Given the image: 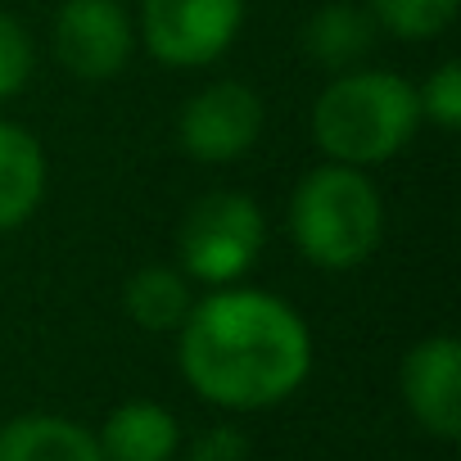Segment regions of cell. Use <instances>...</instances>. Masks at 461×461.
<instances>
[{
	"label": "cell",
	"instance_id": "1",
	"mask_svg": "<svg viewBox=\"0 0 461 461\" xmlns=\"http://www.w3.org/2000/svg\"><path fill=\"white\" fill-rule=\"evenodd\" d=\"M185 384L221 411H267L312 371L308 321L276 294L221 285L190 303L176 330Z\"/></svg>",
	"mask_w": 461,
	"mask_h": 461
},
{
	"label": "cell",
	"instance_id": "2",
	"mask_svg": "<svg viewBox=\"0 0 461 461\" xmlns=\"http://www.w3.org/2000/svg\"><path fill=\"white\" fill-rule=\"evenodd\" d=\"M420 127L416 86L384 68H348L312 104V140L330 163L375 167L398 158Z\"/></svg>",
	"mask_w": 461,
	"mask_h": 461
},
{
	"label": "cell",
	"instance_id": "3",
	"mask_svg": "<svg viewBox=\"0 0 461 461\" xmlns=\"http://www.w3.org/2000/svg\"><path fill=\"white\" fill-rule=\"evenodd\" d=\"M294 249L321 272L362 267L384 240V199L362 167L321 163L290 194Z\"/></svg>",
	"mask_w": 461,
	"mask_h": 461
},
{
	"label": "cell",
	"instance_id": "4",
	"mask_svg": "<svg viewBox=\"0 0 461 461\" xmlns=\"http://www.w3.org/2000/svg\"><path fill=\"white\" fill-rule=\"evenodd\" d=\"M267 245V217L245 190L199 194L176 226L181 276L208 290L240 285Z\"/></svg>",
	"mask_w": 461,
	"mask_h": 461
},
{
	"label": "cell",
	"instance_id": "5",
	"mask_svg": "<svg viewBox=\"0 0 461 461\" xmlns=\"http://www.w3.org/2000/svg\"><path fill=\"white\" fill-rule=\"evenodd\" d=\"M245 0H140V41L167 68H208L240 37Z\"/></svg>",
	"mask_w": 461,
	"mask_h": 461
},
{
	"label": "cell",
	"instance_id": "6",
	"mask_svg": "<svg viewBox=\"0 0 461 461\" xmlns=\"http://www.w3.org/2000/svg\"><path fill=\"white\" fill-rule=\"evenodd\" d=\"M176 136L194 163H208V167L236 163L263 136V95L236 77L208 82L203 91H194L185 100Z\"/></svg>",
	"mask_w": 461,
	"mask_h": 461
},
{
	"label": "cell",
	"instance_id": "7",
	"mask_svg": "<svg viewBox=\"0 0 461 461\" xmlns=\"http://www.w3.org/2000/svg\"><path fill=\"white\" fill-rule=\"evenodd\" d=\"M50 37H55V59L77 82L118 77L136 46V28L122 0H64Z\"/></svg>",
	"mask_w": 461,
	"mask_h": 461
},
{
	"label": "cell",
	"instance_id": "8",
	"mask_svg": "<svg viewBox=\"0 0 461 461\" xmlns=\"http://www.w3.org/2000/svg\"><path fill=\"white\" fill-rule=\"evenodd\" d=\"M402 384V402L411 411V420L452 443L461 434V344L452 335H429L420 339L398 371Z\"/></svg>",
	"mask_w": 461,
	"mask_h": 461
},
{
	"label": "cell",
	"instance_id": "9",
	"mask_svg": "<svg viewBox=\"0 0 461 461\" xmlns=\"http://www.w3.org/2000/svg\"><path fill=\"white\" fill-rule=\"evenodd\" d=\"M95 443L104 461H172L181 452V425L163 402L131 398L104 416Z\"/></svg>",
	"mask_w": 461,
	"mask_h": 461
},
{
	"label": "cell",
	"instance_id": "10",
	"mask_svg": "<svg viewBox=\"0 0 461 461\" xmlns=\"http://www.w3.org/2000/svg\"><path fill=\"white\" fill-rule=\"evenodd\" d=\"M0 461H104L95 429L68 416L28 411L0 425Z\"/></svg>",
	"mask_w": 461,
	"mask_h": 461
},
{
	"label": "cell",
	"instance_id": "11",
	"mask_svg": "<svg viewBox=\"0 0 461 461\" xmlns=\"http://www.w3.org/2000/svg\"><path fill=\"white\" fill-rule=\"evenodd\" d=\"M46 194V154L41 140L0 118V236L19 230Z\"/></svg>",
	"mask_w": 461,
	"mask_h": 461
},
{
	"label": "cell",
	"instance_id": "12",
	"mask_svg": "<svg viewBox=\"0 0 461 461\" xmlns=\"http://www.w3.org/2000/svg\"><path fill=\"white\" fill-rule=\"evenodd\" d=\"M380 37V23L371 19L366 5H353V0H330L321 5L308 23H303V50L312 64L330 68V73H348L357 68L371 46Z\"/></svg>",
	"mask_w": 461,
	"mask_h": 461
},
{
	"label": "cell",
	"instance_id": "13",
	"mask_svg": "<svg viewBox=\"0 0 461 461\" xmlns=\"http://www.w3.org/2000/svg\"><path fill=\"white\" fill-rule=\"evenodd\" d=\"M190 303H194V294H190V281L181 276V267L149 263V267L131 272L127 285H122V312L149 335L181 330Z\"/></svg>",
	"mask_w": 461,
	"mask_h": 461
},
{
	"label": "cell",
	"instance_id": "14",
	"mask_svg": "<svg viewBox=\"0 0 461 461\" xmlns=\"http://www.w3.org/2000/svg\"><path fill=\"white\" fill-rule=\"evenodd\" d=\"M371 19L398 41L443 37L461 10V0H366Z\"/></svg>",
	"mask_w": 461,
	"mask_h": 461
},
{
	"label": "cell",
	"instance_id": "15",
	"mask_svg": "<svg viewBox=\"0 0 461 461\" xmlns=\"http://www.w3.org/2000/svg\"><path fill=\"white\" fill-rule=\"evenodd\" d=\"M420 100V122H434L438 131H456L461 127V59H443L425 86H416Z\"/></svg>",
	"mask_w": 461,
	"mask_h": 461
},
{
	"label": "cell",
	"instance_id": "16",
	"mask_svg": "<svg viewBox=\"0 0 461 461\" xmlns=\"http://www.w3.org/2000/svg\"><path fill=\"white\" fill-rule=\"evenodd\" d=\"M32 37L14 14H0V100H14L32 77Z\"/></svg>",
	"mask_w": 461,
	"mask_h": 461
},
{
	"label": "cell",
	"instance_id": "17",
	"mask_svg": "<svg viewBox=\"0 0 461 461\" xmlns=\"http://www.w3.org/2000/svg\"><path fill=\"white\" fill-rule=\"evenodd\" d=\"M245 456H249L245 429H236V425H212V429H203V434L185 447L181 461H245Z\"/></svg>",
	"mask_w": 461,
	"mask_h": 461
}]
</instances>
